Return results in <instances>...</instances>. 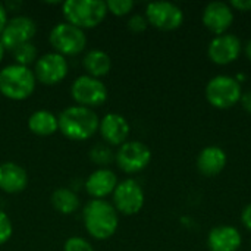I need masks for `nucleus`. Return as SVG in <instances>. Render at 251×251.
Instances as JSON below:
<instances>
[{"instance_id":"nucleus-1","label":"nucleus","mask_w":251,"mask_h":251,"mask_svg":"<svg viewBox=\"0 0 251 251\" xmlns=\"http://www.w3.org/2000/svg\"><path fill=\"white\" fill-rule=\"evenodd\" d=\"M82 219L85 231L94 240L100 241L115 235L119 225V216L116 209L112 203L106 200L93 199L91 201H88L82 210Z\"/></svg>"},{"instance_id":"nucleus-2","label":"nucleus","mask_w":251,"mask_h":251,"mask_svg":"<svg viewBox=\"0 0 251 251\" xmlns=\"http://www.w3.org/2000/svg\"><path fill=\"white\" fill-rule=\"evenodd\" d=\"M59 131L72 141L90 140L100 125V119L93 109L84 106L66 107L59 116Z\"/></svg>"},{"instance_id":"nucleus-3","label":"nucleus","mask_w":251,"mask_h":251,"mask_svg":"<svg viewBox=\"0 0 251 251\" xmlns=\"http://www.w3.org/2000/svg\"><path fill=\"white\" fill-rule=\"evenodd\" d=\"M34 71L22 65H9L0 71V94L10 100H25L35 90Z\"/></svg>"},{"instance_id":"nucleus-4","label":"nucleus","mask_w":251,"mask_h":251,"mask_svg":"<svg viewBox=\"0 0 251 251\" xmlns=\"http://www.w3.org/2000/svg\"><path fill=\"white\" fill-rule=\"evenodd\" d=\"M62 12L68 24L81 29L100 25L109 13L106 1L101 0H66Z\"/></svg>"},{"instance_id":"nucleus-5","label":"nucleus","mask_w":251,"mask_h":251,"mask_svg":"<svg viewBox=\"0 0 251 251\" xmlns=\"http://www.w3.org/2000/svg\"><path fill=\"white\" fill-rule=\"evenodd\" d=\"M243 97V87L234 76L218 75L206 85V99L216 109H231Z\"/></svg>"},{"instance_id":"nucleus-6","label":"nucleus","mask_w":251,"mask_h":251,"mask_svg":"<svg viewBox=\"0 0 251 251\" xmlns=\"http://www.w3.org/2000/svg\"><path fill=\"white\" fill-rule=\"evenodd\" d=\"M49 41L54 53H59L62 56H76L82 53L87 46L84 29L68 22L54 25L49 34Z\"/></svg>"},{"instance_id":"nucleus-7","label":"nucleus","mask_w":251,"mask_h":251,"mask_svg":"<svg viewBox=\"0 0 251 251\" xmlns=\"http://www.w3.org/2000/svg\"><path fill=\"white\" fill-rule=\"evenodd\" d=\"M71 96L78 106L93 109L107 100V88L99 78L81 75L72 82Z\"/></svg>"},{"instance_id":"nucleus-8","label":"nucleus","mask_w":251,"mask_h":251,"mask_svg":"<svg viewBox=\"0 0 251 251\" xmlns=\"http://www.w3.org/2000/svg\"><path fill=\"white\" fill-rule=\"evenodd\" d=\"M146 18L149 25L160 31H174L184 22L182 9L171 1H153L146 7Z\"/></svg>"},{"instance_id":"nucleus-9","label":"nucleus","mask_w":251,"mask_h":251,"mask_svg":"<svg viewBox=\"0 0 251 251\" xmlns=\"http://www.w3.org/2000/svg\"><path fill=\"white\" fill-rule=\"evenodd\" d=\"M115 160L122 172L138 174L149 166L151 160V151L141 141H126L119 147L118 153L115 154Z\"/></svg>"},{"instance_id":"nucleus-10","label":"nucleus","mask_w":251,"mask_h":251,"mask_svg":"<svg viewBox=\"0 0 251 251\" xmlns=\"http://www.w3.org/2000/svg\"><path fill=\"white\" fill-rule=\"evenodd\" d=\"M35 32H37V25L34 19L25 15H16L7 19V24L4 25L0 34V41L3 43L6 50L13 51L16 47L31 43Z\"/></svg>"},{"instance_id":"nucleus-11","label":"nucleus","mask_w":251,"mask_h":251,"mask_svg":"<svg viewBox=\"0 0 251 251\" xmlns=\"http://www.w3.org/2000/svg\"><path fill=\"white\" fill-rule=\"evenodd\" d=\"M144 206V191L135 179H125L118 182L113 191V207L116 212L132 216Z\"/></svg>"},{"instance_id":"nucleus-12","label":"nucleus","mask_w":251,"mask_h":251,"mask_svg":"<svg viewBox=\"0 0 251 251\" xmlns=\"http://www.w3.org/2000/svg\"><path fill=\"white\" fill-rule=\"evenodd\" d=\"M68 71H69V65L66 57L51 51L37 59L34 75L35 79L44 85H56L66 78Z\"/></svg>"},{"instance_id":"nucleus-13","label":"nucleus","mask_w":251,"mask_h":251,"mask_svg":"<svg viewBox=\"0 0 251 251\" xmlns=\"http://www.w3.org/2000/svg\"><path fill=\"white\" fill-rule=\"evenodd\" d=\"M241 49L243 47L240 38L234 34L226 32L222 35H216L210 41L207 47V56L213 63L224 66L235 62L241 54Z\"/></svg>"},{"instance_id":"nucleus-14","label":"nucleus","mask_w":251,"mask_h":251,"mask_svg":"<svg viewBox=\"0 0 251 251\" xmlns=\"http://www.w3.org/2000/svg\"><path fill=\"white\" fill-rule=\"evenodd\" d=\"M201 21L210 32L216 35L226 34L234 22V9L229 3L212 1L203 9Z\"/></svg>"},{"instance_id":"nucleus-15","label":"nucleus","mask_w":251,"mask_h":251,"mask_svg":"<svg viewBox=\"0 0 251 251\" xmlns=\"http://www.w3.org/2000/svg\"><path fill=\"white\" fill-rule=\"evenodd\" d=\"M99 131H100L101 138L106 141V144L121 147L124 143H126L131 126L125 116L110 112L101 118Z\"/></svg>"},{"instance_id":"nucleus-16","label":"nucleus","mask_w":251,"mask_h":251,"mask_svg":"<svg viewBox=\"0 0 251 251\" xmlns=\"http://www.w3.org/2000/svg\"><path fill=\"white\" fill-rule=\"evenodd\" d=\"M118 185V176L107 168H99L90 174L85 181V190L94 200H103L109 194H113Z\"/></svg>"},{"instance_id":"nucleus-17","label":"nucleus","mask_w":251,"mask_h":251,"mask_svg":"<svg viewBox=\"0 0 251 251\" xmlns=\"http://www.w3.org/2000/svg\"><path fill=\"white\" fill-rule=\"evenodd\" d=\"M243 238L237 228L229 225L215 226L207 235V246L210 251H238Z\"/></svg>"},{"instance_id":"nucleus-18","label":"nucleus","mask_w":251,"mask_h":251,"mask_svg":"<svg viewBox=\"0 0 251 251\" xmlns=\"http://www.w3.org/2000/svg\"><path fill=\"white\" fill-rule=\"evenodd\" d=\"M28 185L26 171L13 162L0 163V190L7 194H18Z\"/></svg>"},{"instance_id":"nucleus-19","label":"nucleus","mask_w":251,"mask_h":251,"mask_svg":"<svg viewBox=\"0 0 251 251\" xmlns=\"http://www.w3.org/2000/svg\"><path fill=\"white\" fill-rule=\"evenodd\" d=\"M226 162H228L226 153L221 147L209 146L200 151L197 157V169L200 171L201 175L212 178L219 175L225 169Z\"/></svg>"},{"instance_id":"nucleus-20","label":"nucleus","mask_w":251,"mask_h":251,"mask_svg":"<svg viewBox=\"0 0 251 251\" xmlns=\"http://www.w3.org/2000/svg\"><path fill=\"white\" fill-rule=\"evenodd\" d=\"M28 128L38 137H49L59 129V119L49 110H35L28 118Z\"/></svg>"},{"instance_id":"nucleus-21","label":"nucleus","mask_w":251,"mask_h":251,"mask_svg":"<svg viewBox=\"0 0 251 251\" xmlns=\"http://www.w3.org/2000/svg\"><path fill=\"white\" fill-rule=\"evenodd\" d=\"M82 65H84V69L87 71V75L100 79L101 76L109 74L112 68V59L106 51L94 49L85 53L82 59Z\"/></svg>"},{"instance_id":"nucleus-22","label":"nucleus","mask_w":251,"mask_h":251,"mask_svg":"<svg viewBox=\"0 0 251 251\" xmlns=\"http://www.w3.org/2000/svg\"><path fill=\"white\" fill-rule=\"evenodd\" d=\"M51 206L62 215H72L79 209V197L69 188H57L51 194Z\"/></svg>"},{"instance_id":"nucleus-23","label":"nucleus","mask_w":251,"mask_h":251,"mask_svg":"<svg viewBox=\"0 0 251 251\" xmlns=\"http://www.w3.org/2000/svg\"><path fill=\"white\" fill-rule=\"evenodd\" d=\"M90 159L100 168H106L115 160V153L109 144H96L90 150Z\"/></svg>"},{"instance_id":"nucleus-24","label":"nucleus","mask_w":251,"mask_h":251,"mask_svg":"<svg viewBox=\"0 0 251 251\" xmlns=\"http://www.w3.org/2000/svg\"><path fill=\"white\" fill-rule=\"evenodd\" d=\"M12 53L16 60V65H22V66H29L37 59V49L32 43L22 44L16 47Z\"/></svg>"},{"instance_id":"nucleus-25","label":"nucleus","mask_w":251,"mask_h":251,"mask_svg":"<svg viewBox=\"0 0 251 251\" xmlns=\"http://www.w3.org/2000/svg\"><path fill=\"white\" fill-rule=\"evenodd\" d=\"M107 12H110L115 16H125L134 9L132 0H107L106 1Z\"/></svg>"},{"instance_id":"nucleus-26","label":"nucleus","mask_w":251,"mask_h":251,"mask_svg":"<svg viewBox=\"0 0 251 251\" xmlns=\"http://www.w3.org/2000/svg\"><path fill=\"white\" fill-rule=\"evenodd\" d=\"M63 251H94V249L87 240L81 237H71L66 240Z\"/></svg>"},{"instance_id":"nucleus-27","label":"nucleus","mask_w":251,"mask_h":251,"mask_svg":"<svg viewBox=\"0 0 251 251\" xmlns=\"http://www.w3.org/2000/svg\"><path fill=\"white\" fill-rule=\"evenodd\" d=\"M12 232H13V226L10 218L3 210H0V246L10 240Z\"/></svg>"},{"instance_id":"nucleus-28","label":"nucleus","mask_w":251,"mask_h":251,"mask_svg":"<svg viewBox=\"0 0 251 251\" xmlns=\"http://www.w3.org/2000/svg\"><path fill=\"white\" fill-rule=\"evenodd\" d=\"M149 26V22H147V18L146 15H140V13H135L132 15L129 19H128V28L135 32V34H140V32H144Z\"/></svg>"},{"instance_id":"nucleus-29","label":"nucleus","mask_w":251,"mask_h":251,"mask_svg":"<svg viewBox=\"0 0 251 251\" xmlns=\"http://www.w3.org/2000/svg\"><path fill=\"white\" fill-rule=\"evenodd\" d=\"M229 6L240 12H251V0H232Z\"/></svg>"},{"instance_id":"nucleus-30","label":"nucleus","mask_w":251,"mask_h":251,"mask_svg":"<svg viewBox=\"0 0 251 251\" xmlns=\"http://www.w3.org/2000/svg\"><path fill=\"white\" fill-rule=\"evenodd\" d=\"M241 222H243L244 228L251 232V203L243 209V212H241Z\"/></svg>"},{"instance_id":"nucleus-31","label":"nucleus","mask_w":251,"mask_h":251,"mask_svg":"<svg viewBox=\"0 0 251 251\" xmlns=\"http://www.w3.org/2000/svg\"><path fill=\"white\" fill-rule=\"evenodd\" d=\"M241 104L244 107V110L247 113L251 115V90L247 93H243V97H241Z\"/></svg>"},{"instance_id":"nucleus-32","label":"nucleus","mask_w":251,"mask_h":251,"mask_svg":"<svg viewBox=\"0 0 251 251\" xmlns=\"http://www.w3.org/2000/svg\"><path fill=\"white\" fill-rule=\"evenodd\" d=\"M6 24H7V10L4 7V3L0 1V34H1Z\"/></svg>"},{"instance_id":"nucleus-33","label":"nucleus","mask_w":251,"mask_h":251,"mask_svg":"<svg viewBox=\"0 0 251 251\" xmlns=\"http://www.w3.org/2000/svg\"><path fill=\"white\" fill-rule=\"evenodd\" d=\"M244 53H246L247 59L251 62V40H249V41H247V44L244 46Z\"/></svg>"},{"instance_id":"nucleus-34","label":"nucleus","mask_w":251,"mask_h":251,"mask_svg":"<svg viewBox=\"0 0 251 251\" xmlns=\"http://www.w3.org/2000/svg\"><path fill=\"white\" fill-rule=\"evenodd\" d=\"M4 50H6V49H4V46H3V43L0 41V62L3 60V56H4Z\"/></svg>"},{"instance_id":"nucleus-35","label":"nucleus","mask_w":251,"mask_h":251,"mask_svg":"<svg viewBox=\"0 0 251 251\" xmlns=\"http://www.w3.org/2000/svg\"><path fill=\"white\" fill-rule=\"evenodd\" d=\"M250 246H251V243H250Z\"/></svg>"}]
</instances>
